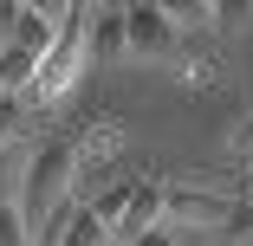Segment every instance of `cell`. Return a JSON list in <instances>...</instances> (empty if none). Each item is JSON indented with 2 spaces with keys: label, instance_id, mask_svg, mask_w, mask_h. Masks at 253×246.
<instances>
[{
  "label": "cell",
  "instance_id": "1",
  "mask_svg": "<svg viewBox=\"0 0 253 246\" xmlns=\"http://www.w3.org/2000/svg\"><path fill=\"white\" fill-rule=\"evenodd\" d=\"M72 181H78V136H45L33 149V162H26V175H20V220L39 233L65 208Z\"/></svg>",
  "mask_w": 253,
  "mask_h": 246
},
{
  "label": "cell",
  "instance_id": "2",
  "mask_svg": "<svg viewBox=\"0 0 253 246\" xmlns=\"http://www.w3.org/2000/svg\"><path fill=\"white\" fill-rule=\"evenodd\" d=\"M84 59H91V45H84V13L72 7V20H65L59 45L39 59V78H33V91H26V104H59V97L72 91V78L84 71Z\"/></svg>",
  "mask_w": 253,
  "mask_h": 246
},
{
  "label": "cell",
  "instance_id": "3",
  "mask_svg": "<svg viewBox=\"0 0 253 246\" xmlns=\"http://www.w3.org/2000/svg\"><path fill=\"white\" fill-rule=\"evenodd\" d=\"M227 220V201L208 188H163V227L175 233H221Z\"/></svg>",
  "mask_w": 253,
  "mask_h": 246
},
{
  "label": "cell",
  "instance_id": "4",
  "mask_svg": "<svg viewBox=\"0 0 253 246\" xmlns=\"http://www.w3.org/2000/svg\"><path fill=\"white\" fill-rule=\"evenodd\" d=\"M78 13H84V45H91V59L130 52V7H117V0H78Z\"/></svg>",
  "mask_w": 253,
  "mask_h": 246
},
{
  "label": "cell",
  "instance_id": "5",
  "mask_svg": "<svg viewBox=\"0 0 253 246\" xmlns=\"http://www.w3.org/2000/svg\"><path fill=\"white\" fill-rule=\"evenodd\" d=\"M163 220V181H136L130 188V201H124V220H117V233L111 240H136V233H149V227H156Z\"/></svg>",
  "mask_w": 253,
  "mask_h": 246
},
{
  "label": "cell",
  "instance_id": "6",
  "mask_svg": "<svg viewBox=\"0 0 253 246\" xmlns=\"http://www.w3.org/2000/svg\"><path fill=\"white\" fill-rule=\"evenodd\" d=\"M175 26L163 20L156 0H130V52H169Z\"/></svg>",
  "mask_w": 253,
  "mask_h": 246
},
{
  "label": "cell",
  "instance_id": "7",
  "mask_svg": "<svg viewBox=\"0 0 253 246\" xmlns=\"http://www.w3.org/2000/svg\"><path fill=\"white\" fill-rule=\"evenodd\" d=\"M33 78H39V52L20 45V39H0V91H7V97H26Z\"/></svg>",
  "mask_w": 253,
  "mask_h": 246
},
{
  "label": "cell",
  "instance_id": "8",
  "mask_svg": "<svg viewBox=\"0 0 253 246\" xmlns=\"http://www.w3.org/2000/svg\"><path fill=\"white\" fill-rule=\"evenodd\" d=\"M156 7H163V20L175 33H208L214 26V7H208V0H156Z\"/></svg>",
  "mask_w": 253,
  "mask_h": 246
},
{
  "label": "cell",
  "instance_id": "9",
  "mask_svg": "<svg viewBox=\"0 0 253 246\" xmlns=\"http://www.w3.org/2000/svg\"><path fill=\"white\" fill-rule=\"evenodd\" d=\"M65 246H111V227L78 201V208H72V227H65Z\"/></svg>",
  "mask_w": 253,
  "mask_h": 246
},
{
  "label": "cell",
  "instance_id": "10",
  "mask_svg": "<svg viewBox=\"0 0 253 246\" xmlns=\"http://www.w3.org/2000/svg\"><path fill=\"white\" fill-rule=\"evenodd\" d=\"M221 240H227V246H253V201H247V194H234V201H227Z\"/></svg>",
  "mask_w": 253,
  "mask_h": 246
},
{
  "label": "cell",
  "instance_id": "11",
  "mask_svg": "<svg viewBox=\"0 0 253 246\" xmlns=\"http://www.w3.org/2000/svg\"><path fill=\"white\" fill-rule=\"evenodd\" d=\"M111 149H124V123H97V130L78 142V169H84V162H104Z\"/></svg>",
  "mask_w": 253,
  "mask_h": 246
},
{
  "label": "cell",
  "instance_id": "12",
  "mask_svg": "<svg viewBox=\"0 0 253 246\" xmlns=\"http://www.w3.org/2000/svg\"><path fill=\"white\" fill-rule=\"evenodd\" d=\"M124 201H130V188H117V181H111V188H97V194H91L84 208H91L97 220H104V227L117 233V220H124Z\"/></svg>",
  "mask_w": 253,
  "mask_h": 246
},
{
  "label": "cell",
  "instance_id": "13",
  "mask_svg": "<svg viewBox=\"0 0 253 246\" xmlns=\"http://www.w3.org/2000/svg\"><path fill=\"white\" fill-rule=\"evenodd\" d=\"M0 246H33V227L20 220V201H0Z\"/></svg>",
  "mask_w": 253,
  "mask_h": 246
},
{
  "label": "cell",
  "instance_id": "14",
  "mask_svg": "<svg viewBox=\"0 0 253 246\" xmlns=\"http://www.w3.org/2000/svg\"><path fill=\"white\" fill-rule=\"evenodd\" d=\"M20 7H26V13H39L45 26H59V33H65V20H72L78 0H20Z\"/></svg>",
  "mask_w": 253,
  "mask_h": 246
},
{
  "label": "cell",
  "instance_id": "15",
  "mask_svg": "<svg viewBox=\"0 0 253 246\" xmlns=\"http://www.w3.org/2000/svg\"><path fill=\"white\" fill-rule=\"evenodd\" d=\"M20 123H26V97H7V91H0V142H13Z\"/></svg>",
  "mask_w": 253,
  "mask_h": 246
},
{
  "label": "cell",
  "instance_id": "16",
  "mask_svg": "<svg viewBox=\"0 0 253 246\" xmlns=\"http://www.w3.org/2000/svg\"><path fill=\"white\" fill-rule=\"evenodd\" d=\"M227 149H234L240 162H253V110H247V117L234 123V136H227Z\"/></svg>",
  "mask_w": 253,
  "mask_h": 246
},
{
  "label": "cell",
  "instance_id": "17",
  "mask_svg": "<svg viewBox=\"0 0 253 246\" xmlns=\"http://www.w3.org/2000/svg\"><path fill=\"white\" fill-rule=\"evenodd\" d=\"M130 246H188V233H175V227H163V220H156L149 233H136Z\"/></svg>",
  "mask_w": 253,
  "mask_h": 246
},
{
  "label": "cell",
  "instance_id": "18",
  "mask_svg": "<svg viewBox=\"0 0 253 246\" xmlns=\"http://www.w3.org/2000/svg\"><path fill=\"white\" fill-rule=\"evenodd\" d=\"M240 194H247V201H253V162H247V181H240Z\"/></svg>",
  "mask_w": 253,
  "mask_h": 246
},
{
  "label": "cell",
  "instance_id": "19",
  "mask_svg": "<svg viewBox=\"0 0 253 246\" xmlns=\"http://www.w3.org/2000/svg\"><path fill=\"white\" fill-rule=\"evenodd\" d=\"M208 7H221V0H208Z\"/></svg>",
  "mask_w": 253,
  "mask_h": 246
}]
</instances>
